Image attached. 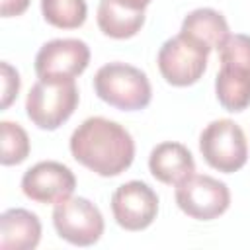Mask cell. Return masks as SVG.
<instances>
[{"label": "cell", "mask_w": 250, "mask_h": 250, "mask_svg": "<svg viewBox=\"0 0 250 250\" xmlns=\"http://www.w3.org/2000/svg\"><path fill=\"white\" fill-rule=\"evenodd\" d=\"M68 148L76 162L102 178L123 174L135 160L131 133L105 117L84 119L70 135Z\"/></svg>", "instance_id": "cell-1"}, {"label": "cell", "mask_w": 250, "mask_h": 250, "mask_svg": "<svg viewBox=\"0 0 250 250\" xmlns=\"http://www.w3.org/2000/svg\"><path fill=\"white\" fill-rule=\"evenodd\" d=\"M221 68L215 78L219 104L232 113L250 105V35L234 33L219 49Z\"/></svg>", "instance_id": "cell-2"}, {"label": "cell", "mask_w": 250, "mask_h": 250, "mask_svg": "<svg viewBox=\"0 0 250 250\" xmlns=\"http://www.w3.org/2000/svg\"><path fill=\"white\" fill-rule=\"evenodd\" d=\"M94 92L107 105L121 111H141L152 100L148 76L127 62H107L94 74Z\"/></svg>", "instance_id": "cell-3"}, {"label": "cell", "mask_w": 250, "mask_h": 250, "mask_svg": "<svg viewBox=\"0 0 250 250\" xmlns=\"http://www.w3.org/2000/svg\"><path fill=\"white\" fill-rule=\"evenodd\" d=\"M78 100L80 94L74 80L39 78L27 92L25 113L35 127L43 131H55L70 119L78 107Z\"/></svg>", "instance_id": "cell-4"}, {"label": "cell", "mask_w": 250, "mask_h": 250, "mask_svg": "<svg viewBox=\"0 0 250 250\" xmlns=\"http://www.w3.org/2000/svg\"><path fill=\"white\" fill-rule=\"evenodd\" d=\"M199 152L213 170L238 172L248 160L246 135L232 119H215L199 135Z\"/></svg>", "instance_id": "cell-5"}, {"label": "cell", "mask_w": 250, "mask_h": 250, "mask_svg": "<svg viewBox=\"0 0 250 250\" xmlns=\"http://www.w3.org/2000/svg\"><path fill=\"white\" fill-rule=\"evenodd\" d=\"M207 49H203L184 33H178L162 43L156 62L162 78L170 86L186 88L195 84L203 76L207 68Z\"/></svg>", "instance_id": "cell-6"}, {"label": "cell", "mask_w": 250, "mask_h": 250, "mask_svg": "<svg viewBox=\"0 0 250 250\" xmlns=\"http://www.w3.org/2000/svg\"><path fill=\"white\" fill-rule=\"evenodd\" d=\"M174 197L180 211L195 221H213L230 205V191L227 184L207 174H191L180 182Z\"/></svg>", "instance_id": "cell-7"}, {"label": "cell", "mask_w": 250, "mask_h": 250, "mask_svg": "<svg viewBox=\"0 0 250 250\" xmlns=\"http://www.w3.org/2000/svg\"><path fill=\"white\" fill-rule=\"evenodd\" d=\"M53 227L57 234L72 246L96 244L105 229L102 211L86 197H68L55 205Z\"/></svg>", "instance_id": "cell-8"}, {"label": "cell", "mask_w": 250, "mask_h": 250, "mask_svg": "<svg viewBox=\"0 0 250 250\" xmlns=\"http://www.w3.org/2000/svg\"><path fill=\"white\" fill-rule=\"evenodd\" d=\"M90 64V47L82 39H51L35 55V74L41 80H74Z\"/></svg>", "instance_id": "cell-9"}, {"label": "cell", "mask_w": 250, "mask_h": 250, "mask_svg": "<svg viewBox=\"0 0 250 250\" xmlns=\"http://www.w3.org/2000/svg\"><path fill=\"white\" fill-rule=\"evenodd\" d=\"M111 213L121 229L129 232L145 230L158 215V195L141 180L125 182L111 195Z\"/></svg>", "instance_id": "cell-10"}, {"label": "cell", "mask_w": 250, "mask_h": 250, "mask_svg": "<svg viewBox=\"0 0 250 250\" xmlns=\"http://www.w3.org/2000/svg\"><path fill=\"white\" fill-rule=\"evenodd\" d=\"M76 178L74 172L57 160H43L27 168L21 176V191L35 203L57 205L74 193Z\"/></svg>", "instance_id": "cell-11"}, {"label": "cell", "mask_w": 250, "mask_h": 250, "mask_svg": "<svg viewBox=\"0 0 250 250\" xmlns=\"http://www.w3.org/2000/svg\"><path fill=\"white\" fill-rule=\"evenodd\" d=\"M145 8L139 0H100L96 12L98 27L111 39L135 37L145 25Z\"/></svg>", "instance_id": "cell-12"}, {"label": "cell", "mask_w": 250, "mask_h": 250, "mask_svg": "<svg viewBox=\"0 0 250 250\" xmlns=\"http://www.w3.org/2000/svg\"><path fill=\"white\" fill-rule=\"evenodd\" d=\"M148 170L154 180L166 186H178L195 174V160L188 146L176 141L158 143L148 154Z\"/></svg>", "instance_id": "cell-13"}, {"label": "cell", "mask_w": 250, "mask_h": 250, "mask_svg": "<svg viewBox=\"0 0 250 250\" xmlns=\"http://www.w3.org/2000/svg\"><path fill=\"white\" fill-rule=\"evenodd\" d=\"M41 240V221L35 213L12 207L0 215V248L33 250Z\"/></svg>", "instance_id": "cell-14"}, {"label": "cell", "mask_w": 250, "mask_h": 250, "mask_svg": "<svg viewBox=\"0 0 250 250\" xmlns=\"http://www.w3.org/2000/svg\"><path fill=\"white\" fill-rule=\"evenodd\" d=\"M180 33H184L186 37L193 39L195 43H199L203 49H207L209 53L213 49H221V45L227 41L229 33V23L225 20V16L213 8H197L191 10L180 27Z\"/></svg>", "instance_id": "cell-15"}, {"label": "cell", "mask_w": 250, "mask_h": 250, "mask_svg": "<svg viewBox=\"0 0 250 250\" xmlns=\"http://www.w3.org/2000/svg\"><path fill=\"white\" fill-rule=\"evenodd\" d=\"M43 20L59 29H78L88 16L86 0H41Z\"/></svg>", "instance_id": "cell-16"}, {"label": "cell", "mask_w": 250, "mask_h": 250, "mask_svg": "<svg viewBox=\"0 0 250 250\" xmlns=\"http://www.w3.org/2000/svg\"><path fill=\"white\" fill-rule=\"evenodd\" d=\"M0 139H2V152H0L2 166L21 164L29 156V150H31L29 137L20 123L2 121L0 123Z\"/></svg>", "instance_id": "cell-17"}, {"label": "cell", "mask_w": 250, "mask_h": 250, "mask_svg": "<svg viewBox=\"0 0 250 250\" xmlns=\"http://www.w3.org/2000/svg\"><path fill=\"white\" fill-rule=\"evenodd\" d=\"M0 70H2V102H0V107L8 109L14 104V100L18 98L21 80H20L18 70L6 61L0 62Z\"/></svg>", "instance_id": "cell-18"}, {"label": "cell", "mask_w": 250, "mask_h": 250, "mask_svg": "<svg viewBox=\"0 0 250 250\" xmlns=\"http://www.w3.org/2000/svg\"><path fill=\"white\" fill-rule=\"evenodd\" d=\"M29 2H31V0H2L0 14H2V18H16V16H21V14L29 8Z\"/></svg>", "instance_id": "cell-19"}, {"label": "cell", "mask_w": 250, "mask_h": 250, "mask_svg": "<svg viewBox=\"0 0 250 250\" xmlns=\"http://www.w3.org/2000/svg\"><path fill=\"white\" fill-rule=\"evenodd\" d=\"M139 2H143V4H145V6H148V4H150V2H152V0H139Z\"/></svg>", "instance_id": "cell-20"}]
</instances>
